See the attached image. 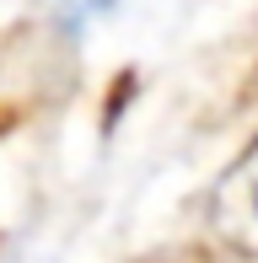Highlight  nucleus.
Listing matches in <instances>:
<instances>
[{
  "label": "nucleus",
  "mask_w": 258,
  "mask_h": 263,
  "mask_svg": "<svg viewBox=\"0 0 258 263\" xmlns=\"http://www.w3.org/2000/svg\"><path fill=\"white\" fill-rule=\"evenodd\" d=\"M210 226L226 247L258 258V140L220 172L215 194H210Z\"/></svg>",
  "instance_id": "1"
}]
</instances>
